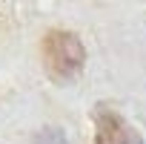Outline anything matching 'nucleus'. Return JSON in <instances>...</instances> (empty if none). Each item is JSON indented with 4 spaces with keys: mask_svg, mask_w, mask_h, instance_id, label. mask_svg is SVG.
Returning a JSON list of instances; mask_svg holds the SVG:
<instances>
[{
    "mask_svg": "<svg viewBox=\"0 0 146 144\" xmlns=\"http://www.w3.org/2000/svg\"><path fill=\"white\" fill-rule=\"evenodd\" d=\"M35 144H69L66 141V135L60 133V130H54V127H46L37 138H35Z\"/></svg>",
    "mask_w": 146,
    "mask_h": 144,
    "instance_id": "7ed1b4c3",
    "label": "nucleus"
},
{
    "mask_svg": "<svg viewBox=\"0 0 146 144\" xmlns=\"http://www.w3.org/2000/svg\"><path fill=\"white\" fill-rule=\"evenodd\" d=\"M92 118H95V144H143V135L112 107L98 104Z\"/></svg>",
    "mask_w": 146,
    "mask_h": 144,
    "instance_id": "f03ea898",
    "label": "nucleus"
},
{
    "mask_svg": "<svg viewBox=\"0 0 146 144\" xmlns=\"http://www.w3.org/2000/svg\"><path fill=\"white\" fill-rule=\"evenodd\" d=\"M40 58H43L46 75L54 84L75 81L86 66V49H83L80 38L75 32H66V29H52L43 35Z\"/></svg>",
    "mask_w": 146,
    "mask_h": 144,
    "instance_id": "f257e3e1",
    "label": "nucleus"
}]
</instances>
